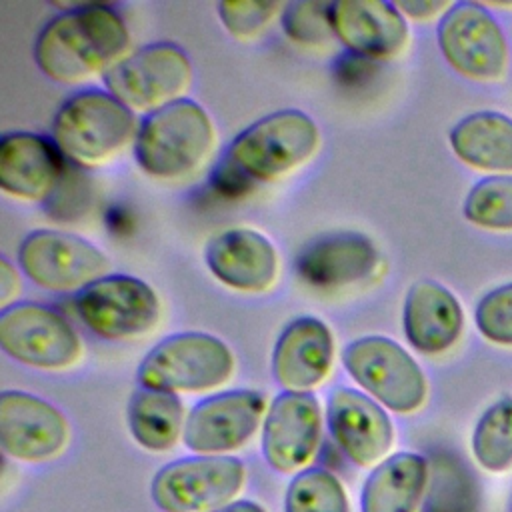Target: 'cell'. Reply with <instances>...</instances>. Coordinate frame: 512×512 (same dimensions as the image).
Returning a JSON list of instances; mask_svg holds the SVG:
<instances>
[{"label":"cell","instance_id":"obj_1","mask_svg":"<svg viewBox=\"0 0 512 512\" xmlns=\"http://www.w3.org/2000/svg\"><path fill=\"white\" fill-rule=\"evenodd\" d=\"M130 32L106 4L72 6L44 24L34 42V62L50 80L80 84L106 74L128 56Z\"/></svg>","mask_w":512,"mask_h":512},{"label":"cell","instance_id":"obj_2","mask_svg":"<svg viewBox=\"0 0 512 512\" xmlns=\"http://www.w3.org/2000/svg\"><path fill=\"white\" fill-rule=\"evenodd\" d=\"M216 144L208 112L190 98H180L150 112L136 134L138 166L158 180H180L194 174Z\"/></svg>","mask_w":512,"mask_h":512},{"label":"cell","instance_id":"obj_3","mask_svg":"<svg viewBox=\"0 0 512 512\" xmlns=\"http://www.w3.org/2000/svg\"><path fill=\"white\" fill-rule=\"evenodd\" d=\"M134 112L108 90L90 88L68 98L54 116L52 140L76 166L94 168L114 160L138 134Z\"/></svg>","mask_w":512,"mask_h":512},{"label":"cell","instance_id":"obj_4","mask_svg":"<svg viewBox=\"0 0 512 512\" xmlns=\"http://www.w3.org/2000/svg\"><path fill=\"white\" fill-rule=\"evenodd\" d=\"M318 146L320 132L308 114L278 110L244 128L232 140L226 162L250 182H272L302 168Z\"/></svg>","mask_w":512,"mask_h":512},{"label":"cell","instance_id":"obj_5","mask_svg":"<svg viewBox=\"0 0 512 512\" xmlns=\"http://www.w3.org/2000/svg\"><path fill=\"white\" fill-rule=\"evenodd\" d=\"M234 370L230 348L206 332H180L160 340L140 362L138 382L164 392H206Z\"/></svg>","mask_w":512,"mask_h":512},{"label":"cell","instance_id":"obj_6","mask_svg":"<svg viewBox=\"0 0 512 512\" xmlns=\"http://www.w3.org/2000/svg\"><path fill=\"white\" fill-rule=\"evenodd\" d=\"M104 90L132 112H154L180 100L192 84L188 54L172 42H154L134 50L104 76Z\"/></svg>","mask_w":512,"mask_h":512},{"label":"cell","instance_id":"obj_7","mask_svg":"<svg viewBox=\"0 0 512 512\" xmlns=\"http://www.w3.org/2000/svg\"><path fill=\"white\" fill-rule=\"evenodd\" d=\"M346 372L380 404L398 414L418 410L426 400V378L416 360L386 336H364L342 352Z\"/></svg>","mask_w":512,"mask_h":512},{"label":"cell","instance_id":"obj_8","mask_svg":"<svg viewBox=\"0 0 512 512\" xmlns=\"http://www.w3.org/2000/svg\"><path fill=\"white\" fill-rule=\"evenodd\" d=\"M244 484V464L234 456L178 458L154 474L150 494L164 512H212L226 506Z\"/></svg>","mask_w":512,"mask_h":512},{"label":"cell","instance_id":"obj_9","mask_svg":"<svg viewBox=\"0 0 512 512\" xmlns=\"http://www.w3.org/2000/svg\"><path fill=\"white\" fill-rule=\"evenodd\" d=\"M0 346L20 364L64 370L82 356V340L56 308L16 302L0 312Z\"/></svg>","mask_w":512,"mask_h":512},{"label":"cell","instance_id":"obj_10","mask_svg":"<svg viewBox=\"0 0 512 512\" xmlns=\"http://www.w3.org/2000/svg\"><path fill=\"white\" fill-rule=\"evenodd\" d=\"M76 312L96 336L128 340L156 328L160 320V300L140 278L106 274L80 290Z\"/></svg>","mask_w":512,"mask_h":512},{"label":"cell","instance_id":"obj_11","mask_svg":"<svg viewBox=\"0 0 512 512\" xmlns=\"http://www.w3.org/2000/svg\"><path fill=\"white\" fill-rule=\"evenodd\" d=\"M18 264L34 284L50 292L84 290L110 268L100 248L60 230L30 232L18 248Z\"/></svg>","mask_w":512,"mask_h":512},{"label":"cell","instance_id":"obj_12","mask_svg":"<svg viewBox=\"0 0 512 512\" xmlns=\"http://www.w3.org/2000/svg\"><path fill=\"white\" fill-rule=\"evenodd\" d=\"M438 46L448 64L476 80H496L506 68V40L494 16L476 2L448 6L438 24Z\"/></svg>","mask_w":512,"mask_h":512},{"label":"cell","instance_id":"obj_13","mask_svg":"<svg viewBox=\"0 0 512 512\" xmlns=\"http://www.w3.org/2000/svg\"><path fill=\"white\" fill-rule=\"evenodd\" d=\"M266 410L264 394L228 390L200 400L184 424V444L196 454L220 456L240 448L258 430Z\"/></svg>","mask_w":512,"mask_h":512},{"label":"cell","instance_id":"obj_14","mask_svg":"<svg viewBox=\"0 0 512 512\" xmlns=\"http://www.w3.org/2000/svg\"><path fill=\"white\" fill-rule=\"evenodd\" d=\"M66 440L68 422L56 406L22 390L0 394V444L8 456L42 462L60 454Z\"/></svg>","mask_w":512,"mask_h":512},{"label":"cell","instance_id":"obj_15","mask_svg":"<svg viewBox=\"0 0 512 512\" xmlns=\"http://www.w3.org/2000/svg\"><path fill=\"white\" fill-rule=\"evenodd\" d=\"M320 442V406L312 392H280L264 416L262 454L270 468L292 472L310 462Z\"/></svg>","mask_w":512,"mask_h":512},{"label":"cell","instance_id":"obj_16","mask_svg":"<svg viewBox=\"0 0 512 512\" xmlns=\"http://www.w3.org/2000/svg\"><path fill=\"white\" fill-rule=\"evenodd\" d=\"M66 172V158L52 138L10 132L0 140V188L26 202L48 200Z\"/></svg>","mask_w":512,"mask_h":512},{"label":"cell","instance_id":"obj_17","mask_svg":"<svg viewBox=\"0 0 512 512\" xmlns=\"http://www.w3.org/2000/svg\"><path fill=\"white\" fill-rule=\"evenodd\" d=\"M330 22L336 40L362 58H392L400 54L408 42L406 18L392 2H330Z\"/></svg>","mask_w":512,"mask_h":512},{"label":"cell","instance_id":"obj_18","mask_svg":"<svg viewBox=\"0 0 512 512\" xmlns=\"http://www.w3.org/2000/svg\"><path fill=\"white\" fill-rule=\"evenodd\" d=\"M326 416L338 448L358 466L378 462L392 446L394 428L388 414L358 390L344 386L332 390Z\"/></svg>","mask_w":512,"mask_h":512},{"label":"cell","instance_id":"obj_19","mask_svg":"<svg viewBox=\"0 0 512 512\" xmlns=\"http://www.w3.org/2000/svg\"><path fill=\"white\" fill-rule=\"evenodd\" d=\"M332 360L334 338L330 328L314 316H300L276 340L272 374L288 392H310L324 382Z\"/></svg>","mask_w":512,"mask_h":512},{"label":"cell","instance_id":"obj_20","mask_svg":"<svg viewBox=\"0 0 512 512\" xmlns=\"http://www.w3.org/2000/svg\"><path fill=\"white\" fill-rule=\"evenodd\" d=\"M204 260L216 280L240 292H264L278 276L276 248L250 228L216 234L206 246Z\"/></svg>","mask_w":512,"mask_h":512},{"label":"cell","instance_id":"obj_21","mask_svg":"<svg viewBox=\"0 0 512 512\" xmlns=\"http://www.w3.org/2000/svg\"><path fill=\"white\" fill-rule=\"evenodd\" d=\"M380 262L372 240L358 232L326 234L296 258L298 276L314 288H346L372 276Z\"/></svg>","mask_w":512,"mask_h":512},{"label":"cell","instance_id":"obj_22","mask_svg":"<svg viewBox=\"0 0 512 512\" xmlns=\"http://www.w3.org/2000/svg\"><path fill=\"white\" fill-rule=\"evenodd\" d=\"M402 322L412 348L422 354H440L458 340L464 316L460 302L446 286L420 280L406 294Z\"/></svg>","mask_w":512,"mask_h":512},{"label":"cell","instance_id":"obj_23","mask_svg":"<svg viewBox=\"0 0 512 512\" xmlns=\"http://www.w3.org/2000/svg\"><path fill=\"white\" fill-rule=\"evenodd\" d=\"M428 478V462L416 452L384 458L366 478L360 494L362 512H416Z\"/></svg>","mask_w":512,"mask_h":512},{"label":"cell","instance_id":"obj_24","mask_svg":"<svg viewBox=\"0 0 512 512\" xmlns=\"http://www.w3.org/2000/svg\"><path fill=\"white\" fill-rule=\"evenodd\" d=\"M450 146L474 168L512 170V120L492 110L474 112L450 130Z\"/></svg>","mask_w":512,"mask_h":512},{"label":"cell","instance_id":"obj_25","mask_svg":"<svg viewBox=\"0 0 512 512\" xmlns=\"http://www.w3.org/2000/svg\"><path fill=\"white\" fill-rule=\"evenodd\" d=\"M184 408L176 394L140 386L128 402V428L152 452L170 450L184 432Z\"/></svg>","mask_w":512,"mask_h":512},{"label":"cell","instance_id":"obj_26","mask_svg":"<svg viewBox=\"0 0 512 512\" xmlns=\"http://www.w3.org/2000/svg\"><path fill=\"white\" fill-rule=\"evenodd\" d=\"M472 452L490 472L512 466V396H502L480 416L472 434Z\"/></svg>","mask_w":512,"mask_h":512},{"label":"cell","instance_id":"obj_27","mask_svg":"<svg viewBox=\"0 0 512 512\" xmlns=\"http://www.w3.org/2000/svg\"><path fill=\"white\" fill-rule=\"evenodd\" d=\"M284 512H348V498L332 472L306 468L292 478L284 498Z\"/></svg>","mask_w":512,"mask_h":512},{"label":"cell","instance_id":"obj_28","mask_svg":"<svg viewBox=\"0 0 512 512\" xmlns=\"http://www.w3.org/2000/svg\"><path fill=\"white\" fill-rule=\"evenodd\" d=\"M464 216L472 224L512 228V176H488L472 186L464 200Z\"/></svg>","mask_w":512,"mask_h":512},{"label":"cell","instance_id":"obj_29","mask_svg":"<svg viewBox=\"0 0 512 512\" xmlns=\"http://www.w3.org/2000/svg\"><path fill=\"white\" fill-rule=\"evenodd\" d=\"M282 28L290 40L310 48H322L336 36L330 22V2L298 0L284 4Z\"/></svg>","mask_w":512,"mask_h":512},{"label":"cell","instance_id":"obj_30","mask_svg":"<svg viewBox=\"0 0 512 512\" xmlns=\"http://www.w3.org/2000/svg\"><path fill=\"white\" fill-rule=\"evenodd\" d=\"M284 4L280 2H256V0H234L220 2L218 16L224 28L238 40H250L260 36L270 22L282 14Z\"/></svg>","mask_w":512,"mask_h":512},{"label":"cell","instance_id":"obj_31","mask_svg":"<svg viewBox=\"0 0 512 512\" xmlns=\"http://www.w3.org/2000/svg\"><path fill=\"white\" fill-rule=\"evenodd\" d=\"M478 330L496 344H512V282L488 292L476 306Z\"/></svg>","mask_w":512,"mask_h":512},{"label":"cell","instance_id":"obj_32","mask_svg":"<svg viewBox=\"0 0 512 512\" xmlns=\"http://www.w3.org/2000/svg\"><path fill=\"white\" fill-rule=\"evenodd\" d=\"M20 292V280L16 274V268L8 262V258H0V304L2 308H8L10 302Z\"/></svg>","mask_w":512,"mask_h":512},{"label":"cell","instance_id":"obj_33","mask_svg":"<svg viewBox=\"0 0 512 512\" xmlns=\"http://www.w3.org/2000/svg\"><path fill=\"white\" fill-rule=\"evenodd\" d=\"M446 6L448 4L440 2V0H400V2H396V8L404 16H410V18H416V20L430 18V16L438 14L440 10H444Z\"/></svg>","mask_w":512,"mask_h":512},{"label":"cell","instance_id":"obj_34","mask_svg":"<svg viewBox=\"0 0 512 512\" xmlns=\"http://www.w3.org/2000/svg\"><path fill=\"white\" fill-rule=\"evenodd\" d=\"M212 512H266L260 504L252 502V500H236V502H230L222 508H216Z\"/></svg>","mask_w":512,"mask_h":512}]
</instances>
